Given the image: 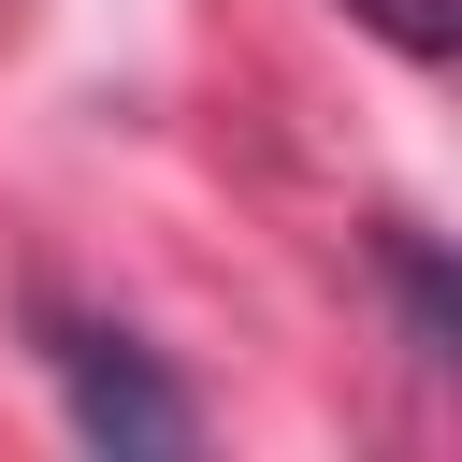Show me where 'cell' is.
Wrapping results in <instances>:
<instances>
[{"mask_svg":"<svg viewBox=\"0 0 462 462\" xmlns=\"http://www.w3.org/2000/svg\"><path fill=\"white\" fill-rule=\"evenodd\" d=\"M58 375H72L87 448H188V433H202V419H188V390H173L130 332H72V318H58Z\"/></svg>","mask_w":462,"mask_h":462,"instance_id":"6da1fadb","label":"cell"},{"mask_svg":"<svg viewBox=\"0 0 462 462\" xmlns=\"http://www.w3.org/2000/svg\"><path fill=\"white\" fill-rule=\"evenodd\" d=\"M346 14H361L390 58H448V43H462V0H346Z\"/></svg>","mask_w":462,"mask_h":462,"instance_id":"7a4b0ae2","label":"cell"}]
</instances>
